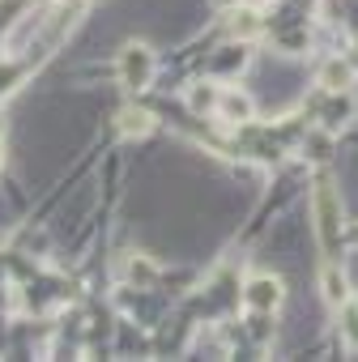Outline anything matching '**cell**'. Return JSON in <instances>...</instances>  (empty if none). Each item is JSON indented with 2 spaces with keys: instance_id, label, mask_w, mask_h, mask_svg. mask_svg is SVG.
Wrapping results in <instances>:
<instances>
[{
  "instance_id": "obj_1",
  "label": "cell",
  "mask_w": 358,
  "mask_h": 362,
  "mask_svg": "<svg viewBox=\"0 0 358 362\" xmlns=\"http://www.w3.org/2000/svg\"><path fill=\"white\" fill-rule=\"evenodd\" d=\"M316 235H320L324 247H333L337 235H341V201H337V192H333L328 179H320V184H316Z\"/></svg>"
},
{
  "instance_id": "obj_2",
  "label": "cell",
  "mask_w": 358,
  "mask_h": 362,
  "mask_svg": "<svg viewBox=\"0 0 358 362\" xmlns=\"http://www.w3.org/2000/svg\"><path fill=\"white\" fill-rule=\"evenodd\" d=\"M120 77H124V86H132V90L149 86V77H154V56H149V47L132 43V47L124 52V60H120Z\"/></svg>"
},
{
  "instance_id": "obj_6",
  "label": "cell",
  "mask_w": 358,
  "mask_h": 362,
  "mask_svg": "<svg viewBox=\"0 0 358 362\" xmlns=\"http://www.w3.org/2000/svg\"><path fill=\"white\" fill-rule=\"evenodd\" d=\"M345 337L358 345V303H350V307H345Z\"/></svg>"
},
{
  "instance_id": "obj_4",
  "label": "cell",
  "mask_w": 358,
  "mask_h": 362,
  "mask_svg": "<svg viewBox=\"0 0 358 362\" xmlns=\"http://www.w3.org/2000/svg\"><path fill=\"white\" fill-rule=\"evenodd\" d=\"M222 115L226 119H248L252 115V103L243 94H222Z\"/></svg>"
},
{
  "instance_id": "obj_3",
  "label": "cell",
  "mask_w": 358,
  "mask_h": 362,
  "mask_svg": "<svg viewBox=\"0 0 358 362\" xmlns=\"http://www.w3.org/2000/svg\"><path fill=\"white\" fill-rule=\"evenodd\" d=\"M243 298H248V307H256V311H273V307L282 303V281H277V277H252Z\"/></svg>"
},
{
  "instance_id": "obj_5",
  "label": "cell",
  "mask_w": 358,
  "mask_h": 362,
  "mask_svg": "<svg viewBox=\"0 0 358 362\" xmlns=\"http://www.w3.org/2000/svg\"><path fill=\"white\" fill-rule=\"evenodd\" d=\"M324 294H328V303H341V298H345V281H337L333 269L324 273Z\"/></svg>"
}]
</instances>
